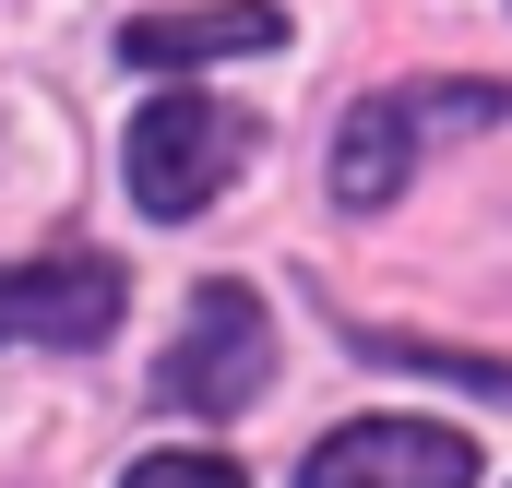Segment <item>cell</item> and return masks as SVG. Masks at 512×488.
Returning <instances> with one entry per match:
<instances>
[{
    "label": "cell",
    "mask_w": 512,
    "mask_h": 488,
    "mask_svg": "<svg viewBox=\"0 0 512 488\" xmlns=\"http://www.w3.org/2000/svg\"><path fill=\"white\" fill-rule=\"evenodd\" d=\"M405 167H417V131H405V108H393V96H370L358 120L334 131V203H358V215H370V203H393V191H405Z\"/></svg>",
    "instance_id": "8992f818"
},
{
    "label": "cell",
    "mask_w": 512,
    "mask_h": 488,
    "mask_svg": "<svg viewBox=\"0 0 512 488\" xmlns=\"http://www.w3.org/2000/svg\"><path fill=\"white\" fill-rule=\"evenodd\" d=\"M274 36H286L274 0H203V12H143L120 48L143 72H191V60H239V48H274Z\"/></svg>",
    "instance_id": "5b68a950"
},
{
    "label": "cell",
    "mask_w": 512,
    "mask_h": 488,
    "mask_svg": "<svg viewBox=\"0 0 512 488\" xmlns=\"http://www.w3.org/2000/svg\"><path fill=\"white\" fill-rule=\"evenodd\" d=\"M120 262L108 250H48V262H0V346H108L120 322Z\"/></svg>",
    "instance_id": "3957f363"
},
{
    "label": "cell",
    "mask_w": 512,
    "mask_h": 488,
    "mask_svg": "<svg viewBox=\"0 0 512 488\" xmlns=\"http://www.w3.org/2000/svg\"><path fill=\"white\" fill-rule=\"evenodd\" d=\"M298 488H477V441L429 417H358L298 465Z\"/></svg>",
    "instance_id": "277c9868"
},
{
    "label": "cell",
    "mask_w": 512,
    "mask_h": 488,
    "mask_svg": "<svg viewBox=\"0 0 512 488\" xmlns=\"http://www.w3.org/2000/svg\"><path fill=\"white\" fill-rule=\"evenodd\" d=\"M251 155V120L227 96H155L131 120V203L143 215H203Z\"/></svg>",
    "instance_id": "6da1fadb"
},
{
    "label": "cell",
    "mask_w": 512,
    "mask_h": 488,
    "mask_svg": "<svg viewBox=\"0 0 512 488\" xmlns=\"http://www.w3.org/2000/svg\"><path fill=\"white\" fill-rule=\"evenodd\" d=\"M262 381H274V322H262V298L251 286H203L191 322H179V346H167V369H155V393L191 405V417H239Z\"/></svg>",
    "instance_id": "7a4b0ae2"
},
{
    "label": "cell",
    "mask_w": 512,
    "mask_h": 488,
    "mask_svg": "<svg viewBox=\"0 0 512 488\" xmlns=\"http://www.w3.org/2000/svg\"><path fill=\"white\" fill-rule=\"evenodd\" d=\"M131 488H251V477H239L227 453H143V465H131Z\"/></svg>",
    "instance_id": "52a82bcc"
}]
</instances>
